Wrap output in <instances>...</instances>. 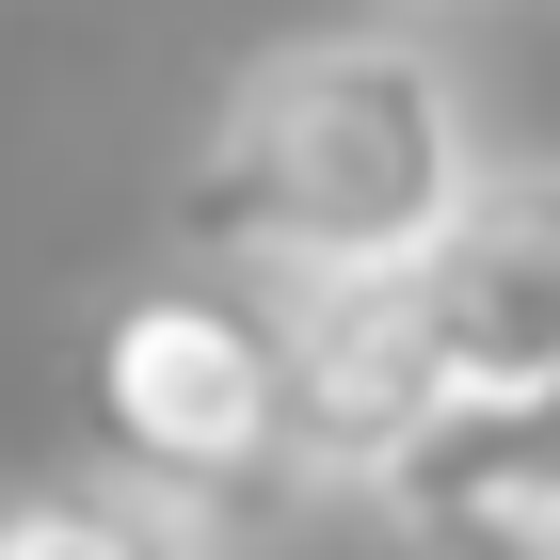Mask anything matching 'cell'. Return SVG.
Segmentation results:
<instances>
[{
	"label": "cell",
	"mask_w": 560,
	"mask_h": 560,
	"mask_svg": "<svg viewBox=\"0 0 560 560\" xmlns=\"http://www.w3.org/2000/svg\"><path fill=\"white\" fill-rule=\"evenodd\" d=\"M417 304L465 400H545L560 385V161H480V192L417 257Z\"/></svg>",
	"instance_id": "277c9868"
},
{
	"label": "cell",
	"mask_w": 560,
	"mask_h": 560,
	"mask_svg": "<svg viewBox=\"0 0 560 560\" xmlns=\"http://www.w3.org/2000/svg\"><path fill=\"white\" fill-rule=\"evenodd\" d=\"M81 432L96 465L176 497V513H272L304 497V432H289V289L241 272H161L96 320L81 352Z\"/></svg>",
	"instance_id": "7a4b0ae2"
},
{
	"label": "cell",
	"mask_w": 560,
	"mask_h": 560,
	"mask_svg": "<svg viewBox=\"0 0 560 560\" xmlns=\"http://www.w3.org/2000/svg\"><path fill=\"white\" fill-rule=\"evenodd\" d=\"M465 192L480 144L417 33H304L257 48L192 129L176 241L192 272H241V289H352V272H417Z\"/></svg>",
	"instance_id": "6da1fadb"
},
{
	"label": "cell",
	"mask_w": 560,
	"mask_h": 560,
	"mask_svg": "<svg viewBox=\"0 0 560 560\" xmlns=\"http://www.w3.org/2000/svg\"><path fill=\"white\" fill-rule=\"evenodd\" d=\"M0 560H209V528L144 497V480L81 465V480H16L0 497Z\"/></svg>",
	"instance_id": "8992f818"
},
{
	"label": "cell",
	"mask_w": 560,
	"mask_h": 560,
	"mask_svg": "<svg viewBox=\"0 0 560 560\" xmlns=\"http://www.w3.org/2000/svg\"><path fill=\"white\" fill-rule=\"evenodd\" d=\"M448 417H465V385H448V337H432L417 272L289 289V432H304V480L385 497Z\"/></svg>",
	"instance_id": "3957f363"
},
{
	"label": "cell",
	"mask_w": 560,
	"mask_h": 560,
	"mask_svg": "<svg viewBox=\"0 0 560 560\" xmlns=\"http://www.w3.org/2000/svg\"><path fill=\"white\" fill-rule=\"evenodd\" d=\"M385 513L432 560H560V385L545 400H465L385 480Z\"/></svg>",
	"instance_id": "5b68a950"
}]
</instances>
